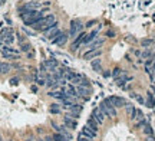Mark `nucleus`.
<instances>
[{
  "label": "nucleus",
  "instance_id": "f257e3e1",
  "mask_svg": "<svg viewBox=\"0 0 155 141\" xmlns=\"http://www.w3.org/2000/svg\"><path fill=\"white\" fill-rule=\"evenodd\" d=\"M56 23V17L55 15H47V16H43L40 19V22L36 23L35 26H32L35 30H39V32H46L49 28H52L53 25Z\"/></svg>",
  "mask_w": 155,
  "mask_h": 141
},
{
  "label": "nucleus",
  "instance_id": "f03ea898",
  "mask_svg": "<svg viewBox=\"0 0 155 141\" xmlns=\"http://www.w3.org/2000/svg\"><path fill=\"white\" fill-rule=\"evenodd\" d=\"M99 108H101V111H102L106 117H109V118H114V117H116V108L112 105V102H111L108 98H106V100H104V101L101 102Z\"/></svg>",
  "mask_w": 155,
  "mask_h": 141
},
{
  "label": "nucleus",
  "instance_id": "7ed1b4c3",
  "mask_svg": "<svg viewBox=\"0 0 155 141\" xmlns=\"http://www.w3.org/2000/svg\"><path fill=\"white\" fill-rule=\"evenodd\" d=\"M1 55L4 59H17L19 58V50L10 46H3L1 48Z\"/></svg>",
  "mask_w": 155,
  "mask_h": 141
},
{
  "label": "nucleus",
  "instance_id": "20e7f679",
  "mask_svg": "<svg viewBox=\"0 0 155 141\" xmlns=\"http://www.w3.org/2000/svg\"><path fill=\"white\" fill-rule=\"evenodd\" d=\"M82 29H83V25H82V22L80 20H72L71 22V28H69V37H75L78 36V33H80L82 32Z\"/></svg>",
  "mask_w": 155,
  "mask_h": 141
},
{
  "label": "nucleus",
  "instance_id": "39448f33",
  "mask_svg": "<svg viewBox=\"0 0 155 141\" xmlns=\"http://www.w3.org/2000/svg\"><path fill=\"white\" fill-rule=\"evenodd\" d=\"M58 66H59V64H58V61L56 59H47V61H45L43 64H42V66H40V69L43 70V72H55V70L58 69Z\"/></svg>",
  "mask_w": 155,
  "mask_h": 141
},
{
  "label": "nucleus",
  "instance_id": "423d86ee",
  "mask_svg": "<svg viewBox=\"0 0 155 141\" xmlns=\"http://www.w3.org/2000/svg\"><path fill=\"white\" fill-rule=\"evenodd\" d=\"M60 32H62V30L59 29V25H58V22H56V23H55V25H53L52 28H49V29H47V30H46L45 33H46V37H47V39L53 40V39H55L56 36L59 35Z\"/></svg>",
  "mask_w": 155,
  "mask_h": 141
},
{
  "label": "nucleus",
  "instance_id": "0eeeda50",
  "mask_svg": "<svg viewBox=\"0 0 155 141\" xmlns=\"http://www.w3.org/2000/svg\"><path fill=\"white\" fill-rule=\"evenodd\" d=\"M68 39H69V33H66V32H60V33L56 36L52 42H53L56 46H63V45L68 42Z\"/></svg>",
  "mask_w": 155,
  "mask_h": 141
},
{
  "label": "nucleus",
  "instance_id": "6e6552de",
  "mask_svg": "<svg viewBox=\"0 0 155 141\" xmlns=\"http://www.w3.org/2000/svg\"><path fill=\"white\" fill-rule=\"evenodd\" d=\"M85 36H86L85 32H80V33L78 35V37H75V40H73V43H72V46H71V50H72V52H76V49H79V46L83 43Z\"/></svg>",
  "mask_w": 155,
  "mask_h": 141
},
{
  "label": "nucleus",
  "instance_id": "1a4fd4ad",
  "mask_svg": "<svg viewBox=\"0 0 155 141\" xmlns=\"http://www.w3.org/2000/svg\"><path fill=\"white\" fill-rule=\"evenodd\" d=\"M92 117H93V118L98 121V124L101 125V124L105 121V117H106V115L101 111V108H95V109L92 111Z\"/></svg>",
  "mask_w": 155,
  "mask_h": 141
},
{
  "label": "nucleus",
  "instance_id": "9d476101",
  "mask_svg": "<svg viewBox=\"0 0 155 141\" xmlns=\"http://www.w3.org/2000/svg\"><path fill=\"white\" fill-rule=\"evenodd\" d=\"M98 33H99V29H95V30H92L91 33H88V35L85 36V39H83V45H89V43H92L93 40H96V39H98Z\"/></svg>",
  "mask_w": 155,
  "mask_h": 141
},
{
  "label": "nucleus",
  "instance_id": "9b49d317",
  "mask_svg": "<svg viewBox=\"0 0 155 141\" xmlns=\"http://www.w3.org/2000/svg\"><path fill=\"white\" fill-rule=\"evenodd\" d=\"M76 92H78V97H82L85 101H86V100H89V95H91V89H89V88H85V86H78Z\"/></svg>",
  "mask_w": 155,
  "mask_h": 141
},
{
  "label": "nucleus",
  "instance_id": "f8f14e48",
  "mask_svg": "<svg viewBox=\"0 0 155 141\" xmlns=\"http://www.w3.org/2000/svg\"><path fill=\"white\" fill-rule=\"evenodd\" d=\"M108 100L112 102V105L115 106V108H121V106H125V105H126L125 100H123V98H121V97H109Z\"/></svg>",
  "mask_w": 155,
  "mask_h": 141
},
{
  "label": "nucleus",
  "instance_id": "ddd939ff",
  "mask_svg": "<svg viewBox=\"0 0 155 141\" xmlns=\"http://www.w3.org/2000/svg\"><path fill=\"white\" fill-rule=\"evenodd\" d=\"M101 53H102V52H101L99 49H96V50H88V52L83 53V59H86V61H89V59H95V58H99Z\"/></svg>",
  "mask_w": 155,
  "mask_h": 141
},
{
  "label": "nucleus",
  "instance_id": "4468645a",
  "mask_svg": "<svg viewBox=\"0 0 155 141\" xmlns=\"http://www.w3.org/2000/svg\"><path fill=\"white\" fill-rule=\"evenodd\" d=\"M82 135L86 137V138H89V140H93V138L96 137V133H95L93 130H91V128L86 125V127L82 128Z\"/></svg>",
  "mask_w": 155,
  "mask_h": 141
},
{
  "label": "nucleus",
  "instance_id": "2eb2a0df",
  "mask_svg": "<svg viewBox=\"0 0 155 141\" xmlns=\"http://www.w3.org/2000/svg\"><path fill=\"white\" fill-rule=\"evenodd\" d=\"M131 79H132L131 76H128V75H126L125 72H122V75L116 78L115 82L118 84V85H119V86H123V84H126V82H128V81H131Z\"/></svg>",
  "mask_w": 155,
  "mask_h": 141
},
{
  "label": "nucleus",
  "instance_id": "dca6fc26",
  "mask_svg": "<svg viewBox=\"0 0 155 141\" xmlns=\"http://www.w3.org/2000/svg\"><path fill=\"white\" fill-rule=\"evenodd\" d=\"M86 125H88L91 130H93L95 133H98V127H99V124H98V121H96L93 117H89V120H88Z\"/></svg>",
  "mask_w": 155,
  "mask_h": 141
},
{
  "label": "nucleus",
  "instance_id": "f3484780",
  "mask_svg": "<svg viewBox=\"0 0 155 141\" xmlns=\"http://www.w3.org/2000/svg\"><path fill=\"white\" fill-rule=\"evenodd\" d=\"M102 45H104V39H96V40H93L92 43H89V50H96V49H99Z\"/></svg>",
  "mask_w": 155,
  "mask_h": 141
},
{
  "label": "nucleus",
  "instance_id": "a211bd4d",
  "mask_svg": "<svg viewBox=\"0 0 155 141\" xmlns=\"http://www.w3.org/2000/svg\"><path fill=\"white\" fill-rule=\"evenodd\" d=\"M131 120H132V121H135V122H138V121H141V120H144V114H142V111L136 108V109L134 111V114H132V117H131Z\"/></svg>",
  "mask_w": 155,
  "mask_h": 141
},
{
  "label": "nucleus",
  "instance_id": "6ab92c4d",
  "mask_svg": "<svg viewBox=\"0 0 155 141\" xmlns=\"http://www.w3.org/2000/svg\"><path fill=\"white\" fill-rule=\"evenodd\" d=\"M91 65H92V69L96 70V72H101V70H102V62H101V59H98V58L92 59Z\"/></svg>",
  "mask_w": 155,
  "mask_h": 141
},
{
  "label": "nucleus",
  "instance_id": "aec40b11",
  "mask_svg": "<svg viewBox=\"0 0 155 141\" xmlns=\"http://www.w3.org/2000/svg\"><path fill=\"white\" fill-rule=\"evenodd\" d=\"M65 94H66V97H71V98H76L78 97L76 89H75L72 85H68V88L65 89Z\"/></svg>",
  "mask_w": 155,
  "mask_h": 141
},
{
  "label": "nucleus",
  "instance_id": "412c9836",
  "mask_svg": "<svg viewBox=\"0 0 155 141\" xmlns=\"http://www.w3.org/2000/svg\"><path fill=\"white\" fill-rule=\"evenodd\" d=\"M155 42L152 39H142L141 40V46L142 48H145V49H148V48H151V46H154Z\"/></svg>",
  "mask_w": 155,
  "mask_h": 141
},
{
  "label": "nucleus",
  "instance_id": "4be33fe9",
  "mask_svg": "<svg viewBox=\"0 0 155 141\" xmlns=\"http://www.w3.org/2000/svg\"><path fill=\"white\" fill-rule=\"evenodd\" d=\"M10 69H12V66H10L9 64H6V62H0V75L7 73Z\"/></svg>",
  "mask_w": 155,
  "mask_h": 141
},
{
  "label": "nucleus",
  "instance_id": "5701e85b",
  "mask_svg": "<svg viewBox=\"0 0 155 141\" xmlns=\"http://www.w3.org/2000/svg\"><path fill=\"white\" fill-rule=\"evenodd\" d=\"M49 95H50V97H53V98H56V100H63V98L66 97V94H65L63 91H56V92H49Z\"/></svg>",
  "mask_w": 155,
  "mask_h": 141
},
{
  "label": "nucleus",
  "instance_id": "b1692460",
  "mask_svg": "<svg viewBox=\"0 0 155 141\" xmlns=\"http://www.w3.org/2000/svg\"><path fill=\"white\" fill-rule=\"evenodd\" d=\"M154 56H155L154 52H152V50H148V49L141 53V58H142V59H147V61H148V59H154Z\"/></svg>",
  "mask_w": 155,
  "mask_h": 141
},
{
  "label": "nucleus",
  "instance_id": "393cba45",
  "mask_svg": "<svg viewBox=\"0 0 155 141\" xmlns=\"http://www.w3.org/2000/svg\"><path fill=\"white\" fill-rule=\"evenodd\" d=\"M63 121H65L66 127H71V128H76V121L71 120V117H69V115H68V117H65V118H63Z\"/></svg>",
  "mask_w": 155,
  "mask_h": 141
},
{
  "label": "nucleus",
  "instance_id": "a878e982",
  "mask_svg": "<svg viewBox=\"0 0 155 141\" xmlns=\"http://www.w3.org/2000/svg\"><path fill=\"white\" fill-rule=\"evenodd\" d=\"M25 6H26L27 9H33V10H38L39 7H40V3H38V1H27V3H25Z\"/></svg>",
  "mask_w": 155,
  "mask_h": 141
},
{
  "label": "nucleus",
  "instance_id": "bb28decb",
  "mask_svg": "<svg viewBox=\"0 0 155 141\" xmlns=\"http://www.w3.org/2000/svg\"><path fill=\"white\" fill-rule=\"evenodd\" d=\"M145 104H147V106H150V108H152V106L155 105V100H154V97L151 95V92L148 94V98H147Z\"/></svg>",
  "mask_w": 155,
  "mask_h": 141
},
{
  "label": "nucleus",
  "instance_id": "cd10ccee",
  "mask_svg": "<svg viewBox=\"0 0 155 141\" xmlns=\"http://www.w3.org/2000/svg\"><path fill=\"white\" fill-rule=\"evenodd\" d=\"M32 49V45L25 42V43H20V52H29Z\"/></svg>",
  "mask_w": 155,
  "mask_h": 141
},
{
  "label": "nucleus",
  "instance_id": "c85d7f7f",
  "mask_svg": "<svg viewBox=\"0 0 155 141\" xmlns=\"http://www.w3.org/2000/svg\"><path fill=\"white\" fill-rule=\"evenodd\" d=\"M142 133H144L145 135H151V134H152V128H151V125H150L148 122L142 127Z\"/></svg>",
  "mask_w": 155,
  "mask_h": 141
},
{
  "label": "nucleus",
  "instance_id": "c756f323",
  "mask_svg": "<svg viewBox=\"0 0 155 141\" xmlns=\"http://www.w3.org/2000/svg\"><path fill=\"white\" fill-rule=\"evenodd\" d=\"M53 140H55V141H69L66 135H63V134H59V133L53 134Z\"/></svg>",
  "mask_w": 155,
  "mask_h": 141
},
{
  "label": "nucleus",
  "instance_id": "7c9ffc66",
  "mask_svg": "<svg viewBox=\"0 0 155 141\" xmlns=\"http://www.w3.org/2000/svg\"><path fill=\"white\" fill-rule=\"evenodd\" d=\"M125 109H126V114H128V117H132V114H134V111L136 109L134 105H131V104H126L125 105Z\"/></svg>",
  "mask_w": 155,
  "mask_h": 141
},
{
  "label": "nucleus",
  "instance_id": "2f4dec72",
  "mask_svg": "<svg viewBox=\"0 0 155 141\" xmlns=\"http://www.w3.org/2000/svg\"><path fill=\"white\" fill-rule=\"evenodd\" d=\"M75 75H76L75 72H72V70H69V69H68V72L65 73V79H66L68 82H71V81H72V79L75 78Z\"/></svg>",
  "mask_w": 155,
  "mask_h": 141
},
{
  "label": "nucleus",
  "instance_id": "473e14b6",
  "mask_svg": "<svg viewBox=\"0 0 155 141\" xmlns=\"http://www.w3.org/2000/svg\"><path fill=\"white\" fill-rule=\"evenodd\" d=\"M82 79H83V76H82V75H78V73H76V75H75V78L71 81V84H73V85H79Z\"/></svg>",
  "mask_w": 155,
  "mask_h": 141
},
{
  "label": "nucleus",
  "instance_id": "72a5a7b5",
  "mask_svg": "<svg viewBox=\"0 0 155 141\" xmlns=\"http://www.w3.org/2000/svg\"><path fill=\"white\" fill-rule=\"evenodd\" d=\"M13 40H14V36H13V33H10V35L4 39V43L9 46V45H12V43H13Z\"/></svg>",
  "mask_w": 155,
  "mask_h": 141
},
{
  "label": "nucleus",
  "instance_id": "f704fd0d",
  "mask_svg": "<svg viewBox=\"0 0 155 141\" xmlns=\"http://www.w3.org/2000/svg\"><path fill=\"white\" fill-rule=\"evenodd\" d=\"M122 75V69L121 68H115V69L112 70V76H114V79H116L118 76H121Z\"/></svg>",
  "mask_w": 155,
  "mask_h": 141
},
{
  "label": "nucleus",
  "instance_id": "c9c22d12",
  "mask_svg": "<svg viewBox=\"0 0 155 141\" xmlns=\"http://www.w3.org/2000/svg\"><path fill=\"white\" fill-rule=\"evenodd\" d=\"M36 82L39 85H46V76H40V78H36Z\"/></svg>",
  "mask_w": 155,
  "mask_h": 141
},
{
  "label": "nucleus",
  "instance_id": "e433bc0d",
  "mask_svg": "<svg viewBox=\"0 0 155 141\" xmlns=\"http://www.w3.org/2000/svg\"><path fill=\"white\" fill-rule=\"evenodd\" d=\"M78 86H85V88H89V81H86V79L83 78V79L80 81V84H79Z\"/></svg>",
  "mask_w": 155,
  "mask_h": 141
},
{
  "label": "nucleus",
  "instance_id": "4c0bfd02",
  "mask_svg": "<svg viewBox=\"0 0 155 141\" xmlns=\"http://www.w3.org/2000/svg\"><path fill=\"white\" fill-rule=\"evenodd\" d=\"M132 97H134V98H135L139 104H145V101H144V98H142L141 95H135V94H132Z\"/></svg>",
  "mask_w": 155,
  "mask_h": 141
},
{
  "label": "nucleus",
  "instance_id": "58836bf2",
  "mask_svg": "<svg viewBox=\"0 0 155 141\" xmlns=\"http://www.w3.org/2000/svg\"><path fill=\"white\" fill-rule=\"evenodd\" d=\"M145 124H147V121H145V118H144V120H141V121H138V122L135 124V127H136V128H142V127H144Z\"/></svg>",
  "mask_w": 155,
  "mask_h": 141
},
{
  "label": "nucleus",
  "instance_id": "ea45409f",
  "mask_svg": "<svg viewBox=\"0 0 155 141\" xmlns=\"http://www.w3.org/2000/svg\"><path fill=\"white\" fill-rule=\"evenodd\" d=\"M50 112L58 114V112H59V105H58V104H53V105L50 106Z\"/></svg>",
  "mask_w": 155,
  "mask_h": 141
},
{
  "label": "nucleus",
  "instance_id": "a19ab883",
  "mask_svg": "<svg viewBox=\"0 0 155 141\" xmlns=\"http://www.w3.org/2000/svg\"><path fill=\"white\" fill-rule=\"evenodd\" d=\"M95 23H96V20H91V22H88V23H86L85 26H86V28H92V26H93Z\"/></svg>",
  "mask_w": 155,
  "mask_h": 141
},
{
  "label": "nucleus",
  "instance_id": "79ce46f5",
  "mask_svg": "<svg viewBox=\"0 0 155 141\" xmlns=\"http://www.w3.org/2000/svg\"><path fill=\"white\" fill-rule=\"evenodd\" d=\"M147 141H155L154 134H151V135H147Z\"/></svg>",
  "mask_w": 155,
  "mask_h": 141
},
{
  "label": "nucleus",
  "instance_id": "37998d69",
  "mask_svg": "<svg viewBox=\"0 0 155 141\" xmlns=\"http://www.w3.org/2000/svg\"><path fill=\"white\" fill-rule=\"evenodd\" d=\"M17 39H19L20 43H25V37H23V35H17Z\"/></svg>",
  "mask_w": 155,
  "mask_h": 141
},
{
  "label": "nucleus",
  "instance_id": "c03bdc74",
  "mask_svg": "<svg viewBox=\"0 0 155 141\" xmlns=\"http://www.w3.org/2000/svg\"><path fill=\"white\" fill-rule=\"evenodd\" d=\"M106 36H108V37H114V36H115V33H114L112 30H108V32H106Z\"/></svg>",
  "mask_w": 155,
  "mask_h": 141
},
{
  "label": "nucleus",
  "instance_id": "a18cd8bd",
  "mask_svg": "<svg viewBox=\"0 0 155 141\" xmlns=\"http://www.w3.org/2000/svg\"><path fill=\"white\" fill-rule=\"evenodd\" d=\"M10 82H12V84H13V85H16V84H17V82H19V81H17V79H16V78H13V79H12V81H10Z\"/></svg>",
  "mask_w": 155,
  "mask_h": 141
},
{
  "label": "nucleus",
  "instance_id": "49530a36",
  "mask_svg": "<svg viewBox=\"0 0 155 141\" xmlns=\"http://www.w3.org/2000/svg\"><path fill=\"white\" fill-rule=\"evenodd\" d=\"M45 141H55V140H53V137H46Z\"/></svg>",
  "mask_w": 155,
  "mask_h": 141
},
{
  "label": "nucleus",
  "instance_id": "de8ad7c7",
  "mask_svg": "<svg viewBox=\"0 0 155 141\" xmlns=\"http://www.w3.org/2000/svg\"><path fill=\"white\" fill-rule=\"evenodd\" d=\"M1 48H3V45H1V40H0V52H1Z\"/></svg>",
  "mask_w": 155,
  "mask_h": 141
},
{
  "label": "nucleus",
  "instance_id": "09e8293b",
  "mask_svg": "<svg viewBox=\"0 0 155 141\" xmlns=\"http://www.w3.org/2000/svg\"><path fill=\"white\" fill-rule=\"evenodd\" d=\"M36 141H45V138H40V140H36Z\"/></svg>",
  "mask_w": 155,
  "mask_h": 141
},
{
  "label": "nucleus",
  "instance_id": "8fccbe9b",
  "mask_svg": "<svg viewBox=\"0 0 155 141\" xmlns=\"http://www.w3.org/2000/svg\"><path fill=\"white\" fill-rule=\"evenodd\" d=\"M85 141H92V140H89V138H86V140H85Z\"/></svg>",
  "mask_w": 155,
  "mask_h": 141
},
{
  "label": "nucleus",
  "instance_id": "3c124183",
  "mask_svg": "<svg viewBox=\"0 0 155 141\" xmlns=\"http://www.w3.org/2000/svg\"><path fill=\"white\" fill-rule=\"evenodd\" d=\"M1 3H3V1H1V0H0V4H1Z\"/></svg>",
  "mask_w": 155,
  "mask_h": 141
},
{
  "label": "nucleus",
  "instance_id": "603ef678",
  "mask_svg": "<svg viewBox=\"0 0 155 141\" xmlns=\"http://www.w3.org/2000/svg\"><path fill=\"white\" fill-rule=\"evenodd\" d=\"M0 141H3V140H1V137H0Z\"/></svg>",
  "mask_w": 155,
  "mask_h": 141
},
{
  "label": "nucleus",
  "instance_id": "864d4df0",
  "mask_svg": "<svg viewBox=\"0 0 155 141\" xmlns=\"http://www.w3.org/2000/svg\"><path fill=\"white\" fill-rule=\"evenodd\" d=\"M26 141H32V140H26Z\"/></svg>",
  "mask_w": 155,
  "mask_h": 141
},
{
  "label": "nucleus",
  "instance_id": "5fc2aeb1",
  "mask_svg": "<svg viewBox=\"0 0 155 141\" xmlns=\"http://www.w3.org/2000/svg\"><path fill=\"white\" fill-rule=\"evenodd\" d=\"M154 46H155V45H154Z\"/></svg>",
  "mask_w": 155,
  "mask_h": 141
}]
</instances>
